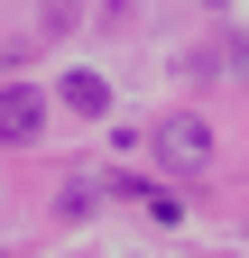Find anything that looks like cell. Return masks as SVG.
Returning a JSON list of instances; mask_svg holds the SVG:
<instances>
[{"mask_svg": "<svg viewBox=\"0 0 249 258\" xmlns=\"http://www.w3.org/2000/svg\"><path fill=\"white\" fill-rule=\"evenodd\" d=\"M65 111L102 120V111H111V83H102V74H65Z\"/></svg>", "mask_w": 249, "mask_h": 258, "instance_id": "cell-3", "label": "cell"}, {"mask_svg": "<svg viewBox=\"0 0 249 258\" xmlns=\"http://www.w3.org/2000/svg\"><path fill=\"white\" fill-rule=\"evenodd\" d=\"M83 28V0H37V37H74Z\"/></svg>", "mask_w": 249, "mask_h": 258, "instance_id": "cell-4", "label": "cell"}, {"mask_svg": "<svg viewBox=\"0 0 249 258\" xmlns=\"http://www.w3.org/2000/svg\"><path fill=\"white\" fill-rule=\"evenodd\" d=\"M157 166H175V175H203L212 166V120L203 111H166L157 120Z\"/></svg>", "mask_w": 249, "mask_h": 258, "instance_id": "cell-1", "label": "cell"}, {"mask_svg": "<svg viewBox=\"0 0 249 258\" xmlns=\"http://www.w3.org/2000/svg\"><path fill=\"white\" fill-rule=\"evenodd\" d=\"M37 129H46V102L28 83H0V148H37Z\"/></svg>", "mask_w": 249, "mask_h": 258, "instance_id": "cell-2", "label": "cell"}, {"mask_svg": "<svg viewBox=\"0 0 249 258\" xmlns=\"http://www.w3.org/2000/svg\"><path fill=\"white\" fill-rule=\"evenodd\" d=\"M203 10H231V0H203Z\"/></svg>", "mask_w": 249, "mask_h": 258, "instance_id": "cell-5", "label": "cell"}]
</instances>
